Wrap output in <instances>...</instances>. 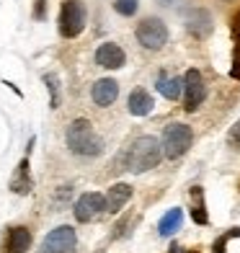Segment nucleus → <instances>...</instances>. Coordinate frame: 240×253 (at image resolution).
<instances>
[{
  "label": "nucleus",
  "mask_w": 240,
  "mask_h": 253,
  "mask_svg": "<svg viewBox=\"0 0 240 253\" xmlns=\"http://www.w3.org/2000/svg\"><path fill=\"white\" fill-rule=\"evenodd\" d=\"M65 142L70 147V153L83 155V158H96L104 153V137L96 132V126L88 119L70 122V126L65 132Z\"/></svg>",
  "instance_id": "1"
},
{
  "label": "nucleus",
  "mask_w": 240,
  "mask_h": 253,
  "mask_svg": "<svg viewBox=\"0 0 240 253\" xmlns=\"http://www.w3.org/2000/svg\"><path fill=\"white\" fill-rule=\"evenodd\" d=\"M160 158H163L160 140L145 134L140 140H134V145L127 150V170H132V173H145V170H150L160 163Z\"/></svg>",
  "instance_id": "2"
},
{
  "label": "nucleus",
  "mask_w": 240,
  "mask_h": 253,
  "mask_svg": "<svg viewBox=\"0 0 240 253\" xmlns=\"http://www.w3.org/2000/svg\"><path fill=\"white\" fill-rule=\"evenodd\" d=\"M88 24V8L83 0H65L60 8V18H57V31L65 39H75L83 34Z\"/></svg>",
  "instance_id": "3"
},
{
  "label": "nucleus",
  "mask_w": 240,
  "mask_h": 253,
  "mask_svg": "<svg viewBox=\"0 0 240 253\" xmlns=\"http://www.w3.org/2000/svg\"><path fill=\"white\" fill-rule=\"evenodd\" d=\"M191 142H194L191 126L189 124H181V122H173V124H168L165 129H163V142H160V147H163V155L165 158L178 160L181 155H186Z\"/></svg>",
  "instance_id": "4"
},
{
  "label": "nucleus",
  "mask_w": 240,
  "mask_h": 253,
  "mask_svg": "<svg viewBox=\"0 0 240 253\" xmlns=\"http://www.w3.org/2000/svg\"><path fill=\"white\" fill-rule=\"evenodd\" d=\"M134 37H137V42H140L145 49L158 52V49H163L165 44H168L170 31H168V26H165L160 18L150 16V18H142L140 24H137V29H134Z\"/></svg>",
  "instance_id": "5"
},
{
  "label": "nucleus",
  "mask_w": 240,
  "mask_h": 253,
  "mask_svg": "<svg viewBox=\"0 0 240 253\" xmlns=\"http://www.w3.org/2000/svg\"><path fill=\"white\" fill-rule=\"evenodd\" d=\"M73 214H75V220L83 222V225L101 220V217L106 214V197H104V194H98V191L80 194V199L73 207Z\"/></svg>",
  "instance_id": "6"
},
{
  "label": "nucleus",
  "mask_w": 240,
  "mask_h": 253,
  "mask_svg": "<svg viewBox=\"0 0 240 253\" xmlns=\"http://www.w3.org/2000/svg\"><path fill=\"white\" fill-rule=\"evenodd\" d=\"M78 248V235L70 225H60L41 240L39 253H75Z\"/></svg>",
  "instance_id": "7"
},
{
  "label": "nucleus",
  "mask_w": 240,
  "mask_h": 253,
  "mask_svg": "<svg viewBox=\"0 0 240 253\" xmlns=\"http://www.w3.org/2000/svg\"><path fill=\"white\" fill-rule=\"evenodd\" d=\"M204 98H207V85H204V78L199 70H191L184 75V103H186V111H197Z\"/></svg>",
  "instance_id": "8"
},
{
  "label": "nucleus",
  "mask_w": 240,
  "mask_h": 253,
  "mask_svg": "<svg viewBox=\"0 0 240 253\" xmlns=\"http://www.w3.org/2000/svg\"><path fill=\"white\" fill-rule=\"evenodd\" d=\"M186 29H189L191 37L204 39V37H209V34H212L214 18H212L209 10H204V8H191L186 13Z\"/></svg>",
  "instance_id": "9"
},
{
  "label": "nucleus",
  "mask_w": 240,
  "mask_h": 253,
  "mask_svg": "<svg viewBox=\"0 0 240 253\" xmlns=\"http://www.w3.org/2000/svg\"><path fill=\"white\" fill-rule=\"evenodd\" d=\"M96 65L98 67H106V70H119V67L127 65V54H124V49L119 47V44L104 42L96 49Z\"/></svg>",
  "instance_id": "10"
},
{
  "label": "nucleus",
  "mask_w": 240,
  "mask_h": 253,
  "mask_svg": "<svg viewBox=\"0 0 240 253\" xmlns=\"http://www.w3.org/2000/svg\"><path fill=\"white\" fill-rule=\"evenodd\" d=\"M117 96H119V83L114 78H101L93 83V88H90V98H93V103L101 109L111 106V103L117 101Z\"/></svg>",
  "instance_id": "11"
},
{
  "label": "nucleus",
  "mask_w": 240,
  "mask_h": 253,
  "mask_svg": "<svg viewBox=\"0 0 240 253\" xmlns=\"http://www.w3.org/2000/svg\"><path fill=\"white\" fill-rule=\"evenodd\" d=\"M132 199V186L129 183H114V186L106 191V212L117 214L124 210V204Z\"/></svg>",
  "instance_id": "12"
},
{
  "label": "nucleus",
  "mask_w": 240,
  "mask_h": 253,
  "mask_svg": "<svg viewBox=\"0 0 240 253\" xmlns=\"http://www.w3.org/2000/svg\"><path fill=\"white\" fill-rule=\"evenodd\" d=\"M127 106H129L132 117H147V114L153 111L155 101H153V96L147 93L145 88H134L129 93V98H127Z\"/></svg>",
  "instance_id": "13"
},
{
  "label": "nucleus",
  "mask_w": 240,
  "mask_h": 253,
  "mask_svg": "<svg viewBox=\"0 0 240 253\" xmlns=\"http://www.w3.org/2000/svg\"><path fill=\"white\" fill-rule=\"evenodd\" d=\"M31 248V233L26 227H10L8 240H5V251L8 253H26Z\"/></svg>",
  "instance_id": "14"
},
{
  "label": "nucleus",
  "mask_w": 240,
  "mask_h": 253,
  "mask_svg": "<svg viewBox=\"0 0 240 253\" xmlns=\"http://www.w3.org/2000/svg\"><path fill=\"white\" fill-rule=\"evenodd\" d=\"M34 189V178H31V173H29V158H24L18 163V170H16V176H13V181H10V191L13 194H29Z\"/></svg>",
  "instance_id": "15"
},
{
  "label": "nucleus",
  "mask_w": 240,
  "mask_h": 253,
  "mask_svg": "<svg viewBox=\"0 0 240 253\" xmlns=\"http://www.w3.org/2000/svg\"><path fill=\"white\" fill-rule=\"evenodd\" d=\"M158 90L163 98L176 101V98H181V90H184V78H168L165 73H160L158 75Z\"/></svg>",
  "instance_id": "16"
},
{
  "label": "nucleus",
  "mask_w": 240,
  "mask_h": 253,
  "mask_svg": "<svg viewBox=\"0 0 240 253\" xmlns=\"http://www.w3.org/2000/svg\"><path fill=\"white\" fill-rule=\"evenodd\" d=\"M181 222H184V212H181L178 207H173V210H168L163 214V220L158 222V233L163 238H168V235H173L176 230L181 227Z\"/></svg>",
  "instance_id": "17"
},
{
  "label": "nucleus",
  "mask_w": 240,
  "mask_h": 253,
  "mask_svg": "<svg viewBox=\"0 0 240 253\" xmlns=\"http://www.w3.org/2000/svg\"><path fill=\"white\" fill-rule=\"evenodd\" d=\"M191 197H194V202H197V204L191 207V220L197 222V225H207L209 217H207V210H204V202H201V197H204L201 186H194L191 189Z\"/></svg>",
  "instance_id": "18"
},
{
  "label": "nucleus",
  "mask_w": 240,
  "mask_h": 253,
  "mask_svg": "<svg viewBox=\"0 0 240 253\" xmlns=\"http://www.w3.org/2000/svg\"><path fill=\"white\" fill-rule=\"evenodd\" d=\"M233 34H235V52H233V67H230V75L240 80V13L233 18Z\"/></svg>",
  "instance_id": "19"
},
{
  "label": "nucleus",
  "mask_w": 240,
  "mask_h": 253,
  "mask_svg": "<svg viewBox=\"0 0 240 253\" xmlns=\"http://www.w3.org/2000/svg\"><path fill=\"white\" fill-rule=\"evenodd\" d=\"M44 83L49 88V106L52 109H60V78L54 73H47L44 75Z\"/></svg>",
  "instance_id": "20"
},
{
  "label": "nucleus",
  "mask_w": 240,
  "mask_h": 253,
  "mask_svg": "<svg viewBox=\"0 0 240 253\" xmlns=\"http://www.w3.org/2000/svg\"><path fill=\"white\" fill-rule=\"evenodd\" d=\"M137 8H140V3H137V0H114V10H117L119 16H124V18L134 16Z\"/></svg>",
  "instance_id": "21"
},
{
  "label": "nucleus",
  "mask_w": 240,
  "mask_h": 253,
  "mask_svg": "<svg viewBox=\"0 0 240 253\" xmlns=\"http://www.w3.org/2000/svg\"><path fill=\"white\" fill-rule=\"evenodd\" d=\"M230 238H240V227H233V230H227L225 235H220L214 240V246H212V251L214 253H225V246H227V240Z\"/></svg>",
  "instance_id": "22"
},
{
  "label": "nucleus",
  "mask_w": 240,
  "mask_h": 253,
  "mask_svg": "<svg viewBox=\"0 0 240 253\" xmlns=\"http://www.w3.org/2000/svg\"><path fill=\"white\" fill-rule=\"evenodd\" d=\"M227 145L235 147V150H240V119L230 126V132H227Z\"/></svg>",
  "instance_id": "23"
},
{
  "label": "nucleus",
  "mask_w": 240,
  "mask_h": 253,
  "mask_svg": "<svg viewBox=\"0 0 240 253\" xmlns=\"http://www.w3.org/2000/svg\"><path fill=\"white\" fill-rule=\"evenodd\" d=\"M34 18L37 21L47 18V0H37V3H34Z\"/></svg>",
  "instance_id": "24"
},
{
  "label": "nucleus",
  "mask_w": 240,
  "mask_h": 253,
  "mask_svg": "<svg viewBox=\"0 0 240 253\" xmlns=\"http://www.w3.org/2000/svg\"><path fill=\"white\" fill-rule=\"evenodd\" d=\"M158 3H160V5H170V0H158Z\"/></svg>",
  "instance_id": "25"
},
{
  "label": "nucleus",
  "mask_w": 240,
  "mask_h": 253,
  "mask_svg": "<svg viewBox=\"0 0 240 253\" xmlns=\"http://www.w3.org/2000/svg\"><path fill=\"white\" fill-rule=\"evenodd\" d=\"M96 253H104V251H96Z\"/></svg>",
  "instance_id": "26"
}]
</instances>
